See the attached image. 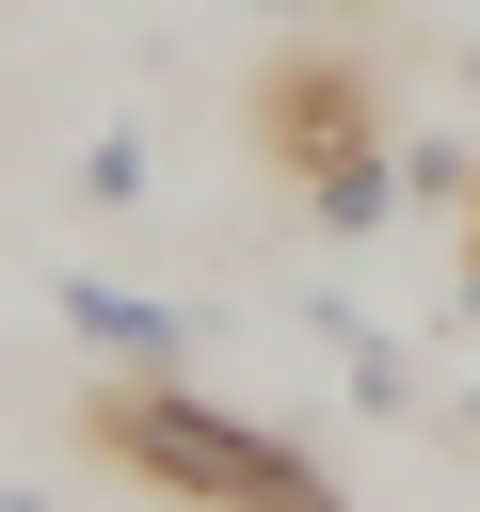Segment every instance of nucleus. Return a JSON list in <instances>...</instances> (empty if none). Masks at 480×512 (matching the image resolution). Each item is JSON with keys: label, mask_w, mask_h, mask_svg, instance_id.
<instances>
[{"label": "nucleus", "mask_w": 480, "mask_h": 512, "mask_svg": "<svg viewBox=\"0 0 480 512\" xmlns=\"http://www.w3.org/2000/svg\"><path fill=\"white\" fill-rule=\"evenodd\" d=\"M80 432H96V464H128V480H144V496H176V512H352L320 448H288V432H256V416H224L192 368H112V384L80 400Z\"/></svg>", "instance_id": "obj_1"}, {"label": "nucleus", "mask_w": 480, "mask_h": 512, "mask_svg": "<svg viewBox=\"0 0 480 512\" xmlns=\"http://www.w3.org/2000/svg\"><path fill=\"white\" fill-rule=\"evenodd\" d=\"M464 256H480V192H464Z\"/></svg>", "instance_id": "obj_8"}, {"label": "nucleus", "mask_w": 480, "mask_h": 512, "mask_svg": "<svg viewBox=\"0 0 480 512\" xmlns=\"http://www.w3.org/2000/svg\"><path fill=\"white\" fill-rule=\"evenodd\" d=\"M304 320H320V352H336V368H352V400H368V416H416V368H400V336H384V320H352V304H336V288H320V304H304Z\"/></svg>", "instance_id": "obj_4"}, {"label": "nucleus", "mask_w": 480, "mask_h": 512, "mask_svg": "<svg viewBox=\"0 0 480 512\" xmlns=\"http://www.w3.org/2000/svg\"><path fill=\"white\" fill-rule=\"evenodd\" d=\"M272 16H304V32H320V16H336V0H272Z\"/></svg>", "instance_id": "obj_6"}, {"label": "nucleus", "mask_w": 480, "mask_h": 512, "mask_svg": "<svg viewBox=\"0 0 480 512\" xmlns=\"http://www.w3.org/2000/svg\"><path fill=\"white\" fill-rule=\"evenodd\" d=\"M256 144H272L288 176H336V160H368V144H400V128H384L368 64L304 32V48H272V64H256Z\"/></svg>", "instance_id": "obj_2"}, {"label": "nucleus", "mask_w": 480, "mask_h": 512, "mask_svg": "<svg viewBox=\"0 0 480 512\" xmlns=\"http://www.w3.org/2000/svg\"><path fill=\"white\" fill-rule=\"evenodd\" d=\"M464 432H480V384H464Z\"/></svg>", "instance_id": "obj_9"}, {"label": "nucleus", "mask_w": 480, "mask_h": 512, "mask_svg": "<svg viewBox=\"0 0 480 512\" xmlns=\"http://www.w3.org/2000/svg\"><path fill=\"white\" fill-rule=\"evenodd\" d=\"M64 320H80V352H112V368H192V352H208V320H176V304H144V288H112V272H64Z\"/></svg>", "instance_id": "obj_3"}, {"label": "nucleus", "mask_w": 480, "mask_h": 512, "mask_svg": "<svg viewBox=\"0 0 480 512\" xmlns=\"http://www.w3.org/2000/svg\"><path fill=\"white\" fill-rule=\"evenodd\" d=\"M0 512H48V496H16V480H0Z\"/></svg>", "instance_id": "obj_7"}, {"label": "nucleus", "mask_w": 480, "mask_h": 512, "mask_svg": "<svg viewBox=\"0 0 480 512\" xmlns=\"http://www.w3.org/2000/svg\"><path fill=\"white\" fill-rule=\"evenodd\" d=\"M400 192H432V208H464V192H480V160H464V144H400Z\"/></svg>", "instance_id": "obj_5"}]
</instances>
